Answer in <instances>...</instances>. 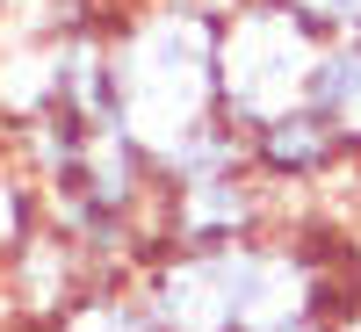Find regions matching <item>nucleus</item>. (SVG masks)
<instances>
[{"instance_id": "f257e3e1", "label": "nucleus", "mask_w": 361, "mask_h": 332, "mask_svg": "<svg viewBox=\"0 0 361 332\" xmlns=\"http://www.w3.org/2000/svg\"><path fill=\"white\" fill-rule=\"evenodd\" d=\"M238 0H109L116 123L166 152L217 116V22Z\"/></svg>"}, {"instance_id": "f03ea898", "label": "nucleus", "mask_w": 361, "mask_h": 332, "mask_svg": "<svg viewBox=\"0 0 361 332\" xmlns=\"http://www.w3.org/2000/svg\"><path fill=\"white\" fill-rule=\"evenodd\" d=\"M325 44L333 37L311 29L289 0H238L217 22V116L253 130L267 116L304 109Z\"/></svg>"}, {"instance_id": "7ed1b4c3", "label": "nucleus", "mask_w": 361, "mask_h": 332, "mask_svg": "<svg viewBox=\"0 0 361 332\" xmlns=\"http://www.w3.org/2000/svg\"><path fill=\"white\" fill-rule=\"evenodd\" d=\"M246 166H253L267 188L282 195V209H289V195L311 202V195H325V188H340L347 166H354V152L340 145V130L304 102V109L267 116V123L246 130Z\"/></svg>"}, {"instance_id": "20e7f679", "label": "nucleus", "mask_w": 361, "mask_h": 332, "mask_svg": "<svg viewBox=\"0 0 361 332\" xmlns=\"http://www.w3.org/2000/svg\"><path fill=\"white\" fill-rule=\"evenodd\" d=\"M311 109L340 130V145L361 166V44L354 37H333L318 58V80H311Z\"/></svg>"}, {"instance_id": "39448f33", "label": "nucleus", "mask_w": 361, "mask_h": 332, "mask_svg": "<svg viewBox=\"0 0 361 332\" xmlns=\"http://www.w3.org/2000/svg\"><path fill=\"white\" fill-rule=\"evenodd\" d=\"M51 332H166L152 311H145V296L130 289V275L123 282H102V289H87L80 304L58 318Z\"/></svg>"}, {"instance_id": "423d86ee", "label": "nucleus", "mask_w": 361, "mask_h": 332, "mask_svg": "<svg viewBox=\"0 0 361 332\" xmlns=\"http://www.w3.org/2000/svg\"><path fill=\"white\" fill-rule=\"evenodd\" d=\"M37 231H44V195H37V180H29V166L8 152L0 159V267H8Z\"/></svg>"}, {"instance_id": "0eeeda50", "label": "nucleus", "mask_w": 361, "mask_h": 332, "mask_svg": "<svg viewBox=\"0 0 361 332\" xmlns=\"http://www.w3.org/2000/svg\"><path fill=\"white\" fill-rule=\"evenodd\" d=\"M296 15H304L311 29H325V37H347V29L361 22V0H289Z\"/></svg>"}, {"instance_id": "6e6552de", "label": "nucleus", "mask_w": 361, "mask_h": 332, "mask_svg": "<svg viewBox=\"0 0 361 332\" xmlns=\"http://www.w3.org/2000/svg\"><path fill=\"white\" fill-rule=\"evenodd\" d=\"M296 332H333V325H296Z\"/></svg>"}, {"instance_id": "1a4fd4ad", "label": "nucleus", "mask_w": 361, "mask_h": 332, "mask_svg": "<svg viewBox=\"0 0 361 332\" xmlns=\"http://www.w3.org/2000/svg\"><path fill=\"white\" fill-rule=\"evenodd\" d=\"M0 159H8V130H0Z\"/></svg>"}]
</instances>
